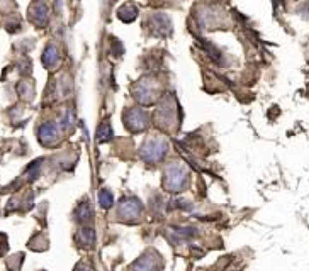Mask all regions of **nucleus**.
<instances>
[{
  "label": "nucleus",
  "mask_w": 309,
  "mask_h": 271,
  "mask_svg": "<svg viewBox=\"0 0 309 271\" xmlns=\"http://www.w3.org/2000/svg\"><path fill=\"white\" fill-rule=\"evenodd\" d=\"M131 271H158V261L156 258H151L150 254H145L131 266Z\"/></svg>",
  "instance_id": "nucleus-7"
},
{
  "label": "nucleus",
  "mask_w": 309,
  "mask_h": 271,
  "mask_svg": "<svg viewBox=\"0 0 309 271\" xmlns=\"http://www.w3.org/2000/svg\"><path fill=\"white\" fill-rule=\"evenodd\" d=\"M167 142L163 141V139H150L148 142H145V146H143L141 149V156L145 161H150V163H155L158 161V159H162L165 153H167Z\"/></svg>",
  "instance_id": "nucleus-1"
},
{
  "label": "nucleus",
  "mask_w": 309,
  "mask_h": 271,
  "mask_svg": "<svg viewBox=\"0 0 309 271\" xmlns=\"http://www.w3.org/2000/svg\"><path fill=\"white\" fill-rule=\"evenodd\" d=\"M75 271H92V270H90L89 265H85V263H80V265H77Z\"/></svg>",
  "instance_id": "nucleus-12"
},
{
  "label": "nucleus",
  "mask_w": 309,
  "mask_h": 271,
  "mask_svg": "<svg viewBox=\"0 0 309 271\" xmlns=\"http://www.w3.org/2000/svg\"><path fill=\"white\" fill-rule=\"evenodd\" d=\"M39 141L43 142V144H55L56 139H58V131H56V126L51 124V122H46V124H43L39 127Z\"/></svg>",
  "instance_id": "nucleus-4"
},
{
  "label": "nucleus",
  "mask_w": 309,
  "mask_h": 271,
  "mask_svg": "<svg viewBox=\"0 0 309 271\" xmlns=\"http://www.w3.org/2000/svg\"><path fill=\"white\" fill-rule=\"evenodd\" d=\"M90 217H92V212H90L89 205L87 203H82L80 207L77 208V220L80 224H85L87 220H90Z\"/></svg>",
  "instance_id": "nucleus-9"
},
{
  "label": "nucleus",
  "mask_w": 309,
  "mask_h": 271,
  "mask_svg": "<svg viewBox=\"0 0 309 271\" xmlns=\"http://www.w3.org/2000/svg\"><path fill=\"white\" fill-rule=\"evenodd\" d=\"M126 122L131 131H141L146 127L148 121H146L145 112H141V110H131V112H127Z\"/></svg>",
  "instance_id": "nucleus-5"
},
{
  "label": "nucleus",
  "mask_w": 309,
  "mask_h": 271,
  "mask_svg": "<svg viewBox=\"0 0 309 271\" xmlns=\"http://www.w3.org/2000/svg\"><path fill=\"white\" fill-rule=\"evenodd\" d=\"M99 203H101V207L102 208H109V207H112V203H114V197L112 194H110L109 190H102L101 194H99Z\"/></svg>",
  "instance_id": "nucleus-10"
},
{
  "label": "nucleus",
  "mask_w": 309,
  "mask_h": 271,
  "mask_svg": "<svg viewBox=\"0 0 309 271\" xmlns=\"http://www.w3.org/2000/svg\"><path fill=\"white\" fill-rule=\"evenodd\" d=\"M29 17L38 26H46L48 22V9L44 3H34L29 9Z\"/></svg>",
  "instance_id": "nucleus-6"
},
{
  "label": "nucleus",
  "mask_w": 309,
  "mask_h": 271,
  "mask_svg": "<svg viewBox=\"0 0 309 271\" xmlns=\"http://www.w3.org/2000/svg\"><path fill=\"white\" fill-rule=\"evenodd\" d=\"M185 178H187V176H185L184 168L179 165H174L168 168L167 173H165V187L177 192L185 183Z\"/></svg>",
  "instance_id": "nucleus-2"
},
{
  "label": "nucleus",
  "mask_w": 309,
  "mask_h": 271,
  "mask_svg": "<svg viewBox=\"0 0 309 271\" xmlns=\"http://www.w3.org/2000/svg\"><path fill=\"white\" fill-rule=\"evenodd\" d=\"M58 60H60V56H58V49H56V46L55 44H48L46 49H44V53H43L44 67L53 68L56 63H58Z\"/></svg>",
  "instance_id": "nucleus-8"
},
{
  "label": "nucleus",
  "mask_w": 309,
  "mask_h": 271,
  "mask_svg": "<svg viewBox=\"0 0 309 271\" xmlns=\"http://www.w3.org/2000/svg\"><path fill=\"white\" fill-rule=\"evenodd\" d=\"M78 239H80V242H84L85 246L92 244V241H94V231L90 227L80 229V232H78Z\"/></svg>",
  "instance_id": "nucleus-11"
},
{
  "label": "nucleus",
  "mask_w": 309,
  "mask_h": 271,
  "mask_svg": "<svg viewBox=\"0 0 309 271\" xmlns=\"http://www.w3.org/2000/svg\"><path fill=\"white\" fill-rule=\"evenodd\" d=\"M141 203H139V200L136 199H124L119 205V210L117 213L121 217H124V219H134V217H138L139 213H141Z\"/></svg>",
  "instance_id": "nucleus-3"
}]
</instances>
